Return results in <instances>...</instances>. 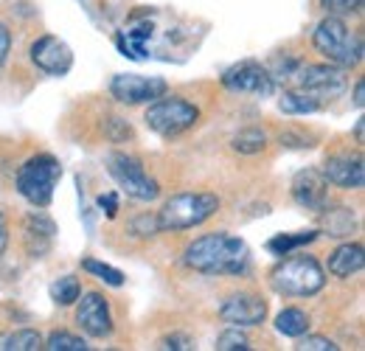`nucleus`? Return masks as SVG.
Here are the masks:
<instances>
[{"label":"nucleus","mask_w":365,"mask_h":351,"mask_svg":"<svg viewBox=\"0 0 365 351\" xmlns=\"http://www.w3.org/2000/svg\"><path fill=\"white\" fill-rule=\"evenodd\" d=\"M160 349L188 351V349H194V343H191V337H188V335H169V337H163V340H160Z\"/></svg>","instance_id":"7c9ffc66"},{"label":"nucleus","mask_w":365,"mask_h":351,"mask_svg":"<svg viewBox=\"0 0 365 351\" xmlns=\"http://www.w3.org/2000/svg\"><path fill=\"white\" fill-rule=\"evenodd\" d=\"M292 200L307 211H323L329 203V180L320 169H304L292 177Z\"/></svg>","instance_id":"4468645a"},{"label":"nucleus","mask_w":365,"mask_h":351,"mask_svg":"<svg viewBox=\"0 0 365 351\" xmlns=\"http://www.w3.org/2000/svg\"><path fill=\"white\" fill-rule=\"evenodd\" d=\"M166 79L160 76H138V73H118L110 82L113 98H118L121 104H152L155 98L166 96Z\"/></svg>","instance_id":"1a4fd4ad"},{"label":"nucleus","mask_w":365,"mask_h":351,"mask_svg":"<svg viewBox=\"0 0 365 351\" xmlns=\"http://www.w3.org/2000/svg\"><path fill=\"white\" fill-rule=\"evenodd\" d=\"M222 85L233 93H250V96H270L275 88V79L270 76L267 68L256 65V62H242L236 68L225 71Z\"/></svg>","instance_id":"f8f14e48"},{"label":"nucleus","mask_w":365,"mask_h":351,"mask_svg":"<svg viewBox=\"0 0 365 351\" xmlns=\"http://www.w3.org/2000/svg\"><path fill=\"white\" fill-rule=\"evenodd\" d=\"M354 214L349 211V208H323V230H326V236H331V239H343V236H351V230H354Z\"/></svg>","instance_id":"a211bd4d"},{"label":"nucleus","mask_w":365,"mask_h":351,"mask_svg":"<svg viewBox=\"0 0 365 351\" xmlns=\"http://www.w3.org/2000/svg\"><path fill=\"white\" fill-rule=\"evenodd\" d=\"M9 48H11V34H9V29L0 23V65L6 62V56H9Z\"/></svg>","instance_id":"473e14b6"},{"label":"nucleus","mask_w":365,"mask_h":351,"mask_svg":"<svg viewBox=\"0 0 365 351\" xmlns=\"http://www.w3.org/2000/svg\"><path fill=\"white\" fill-rule=\"evenodd\" d=\"M323 177L337 188H363L365 163L360 155H331L323 166Z\"/></svg>","instance_id":"2eb2a0df"},{"label":"nucleus","mask_w":365,"mask_h":351,"mask_svg":"<svg viewBox=\"0 0 365 351\" xmlns=\"http://www.w3.org/2000/svg\"><path fill=\"white\" fill-rule=\"evenodd\" d=\"M292 79H295L298 90H304L315 98H337L349 85L346 71L331 62L329 65H298Z\"/></svg>","instance_id":"6e6552de"},{"label":"nucleus","mask_w":365,"mask_h":351,"mask_svg":"<svg viewBox=\"0 0 365 351\" xmlns=\"http://www.w3.org/2000/svg\"><path fill=\"white\" fill-rule=\"evenodd\" d=\"M53 236H56V225L53 220L43 214V211H31L26 222H23V242H26V250L31 259H43L51 245H53Z\"/></svg>","instance_id":"dca6fc26"},{"label":"nucleus","mask_w":365,"mask_h":351,"mask_svg":"<svg viewBox=\"0 0 365 351\" xmlns=\"http://www.w3.org/2000/svg\"><path fill=\"white\" fill-rule=\"evenodd\" d=\"M182 262L188 270L202 273V275H239L247 270L250 250L239 236L208 233V236L194 239L185 248Z\"/></svg>","instance_id":"f257e3e1"},{"label":"nucleus","mask_w":365,"mask_h":351,"mask_svg":"<svg viewBox=\"0 0 365 351\" xmlns=\"http://www.w3.org/2000/svg\"><path fill=\"white\" fill-rule=\"evenodd\" d=\"M79 295H82V284L76 275H62L51 284V301L56 307H71L79 301Z\"/></svg>","instance_id":"4be33fe9"},{"label":"nucleus","mask_w":365,"mask_h":351,"mask_svg":"<svg viewBox=\"0 0 365 351\" xmlns=\"http://www.w3.org/2000/svg\"><path fill=\"white\" fill-rule=\"evenodd\" d=\"M43 349L48 351H88V343L71 332H53L43 343Z\"/></svg>","instance_id":"a878e982"},{"label":"nucleus","mask_w":365,"mask_h":351,"mask_svg":"<svg viewBox=\"0 0 365 351\" xmlns=\"http://www.w3.org/2000/svg\"><path fill=\"white\" fill-rule=\"evenodd\" d=\"M273 290L278 295H289V298H309L318 295L326 284V273L318 264L315 256L307 253H289V259L278 262V267L270 275Z\"/></svg>","instance_id":"f03ea898"},{"label":"nucleus","mask_w":365,"mask_h":351,"mask_svg":"<svg viewBox=\"0 0 365 351\" xmlns=\"http://www.w3.org/2000/svg\"><path fill=\"white\" fill-rule=\"evenodd\" d=\"M315 236H318L315 230H307V233H278V236H273V239L267 242V250L275 253V256H289L295 248L309 245Z\"/></svg>","instance_id":"5701e85b"},{"label":"nucleus","mask_w":365,"mask_h":351,"mask_svg":"<svg viewBox=\"0 0 365 351\" xmlns=\"http://www.w3.org/2000/svg\"><path fill=\"white\" fill-rule=\"evenodd\" d=\"M107 172L118 183V188H121L127 197L138 200V203H152V200H158V194H160L158 180L146 175L143 166H140V161L130 158L127 152H113V155L107 158Z\"/></svg>","instance_id":"0eeeda50"},{"label":"nucleus","mask_w":365,"mask_h":351,"mask_svg":"<svg viewBox=\"0 0 365 351\" xmlns=\"http://www.w3.org/2000/svg\"><path fill=\"white\" fill-rule=\"evenodd\" d=\"M233 349H245V351L250 349V343H247V337L239 332V326H233L225 335L217 337V351H233Z\"/></svg>","instance_id":"bb28decb"},{"label":"nucleus","mask_w":365,"mask_h":351,"mask_svg":"<svg viewBox=\"0 0 365 351\" xmlns=\"http://www.w3.org/2000/svg\"><path fill=\"white\" fill-rule=\"evenodd\" d=\"M130 230L135 236H155V233H160V225H158V217L140 214V217H135V220L130 222Z\"/></svg>","instance_id":"c756f323"},{"label":"nucleus","mask_w":365,"mask_h":351,"mask_svg":"<svg viewBox=\"0 0 365 351\" xmlns=\"http://www.w3.org/2000/svg\"><path fill=\"white\" fill-rule=\"evenodd\" d=\"M354 104H357V107H363L365 104V85L363 82H357V88H354Z\"/></svg>","instance_id":"f704fd0d"},{"label":"nucleus","mask_w":365,"mask_h":351,"mask_svg":"<svg viewBox=\"0 0 365 351\" xmlns=\"http://www.w3.org/2000/svg\"><path fill=\"white\" fill-rule=\"evenodd\" d=\"M298 351H337L340 346H334V340L323 337V335H301L298 340Z\"/></svg>","instance_id":"cd10ccee"},{"label":"nucleus","mask_w":365,"mask_h":351,"mask_svg":"<svg viewBox=\"0 0 365 351\" xmlns=\"http://www.w3.org/2000/svg\"><path fill=\"white\" fill-rule=\"evenodd\" d=\"M278 107H281V113H287V116H309V113H318L320 101L315 96L304 93V90H287V93L281 96Z\"/></svg>","instance_id":"6ab92c4d"},{"label":"nucleus","mask_w":365,"mask_h":351,"mask_svg":"<svg viewBox=\"0 0 365 351\" xmlns=\"http://www.w3.org/2000/svg\"><path fill=\"white\" fill-rule=\"evenodd\" d=\"M31 62L51 76H65L73 68V51L68 48V43H62L59 37L46 34L37 43L31 45Z\"/></svg>","instance_id":"9b49d317"},{"label":"nucleus","mask_w":365,"mask_h":351,"mask_svg":"<svg viewBox=\"0 0 365 351\" xmlns=\"http://www.w3.org/2000/svg\"><path fill=\"white\" fill-rule=\"evenodd\" d=\"M6 248H9V222L0 214V256L6 253Z\"/></svg>","instance_id":"72a5a7b5"},{"label":"nucleus","mask_w":365,"mask_h":351,"mask_svg":"<svg viewBox=\"0 0 365 351\" xmlns=\"http://www.w3.org/2000/svg\"><path fill=\"white\" fill-rule=\"evenodd\" d=\"M146 127L163 138H175V135H182L188 132L197 121H200V110L185 101V98H178V96H160L149 104L146 110Z\"/></svg>","instance_id":"423d86ee"},{"label":"nucleus","mask_w":365,"mask_h":351,"mask_svg":"<svg viewBox=\"0 0 365 351\" xmlns=\"http://www.w3.org/2000/svg\"><path fill=\"white\" fill-rule=\"evenodd\" d=\"M79 307H76V323L82 326L85 335H91L96 340L113 335V315H110V304L104 301L101 292H85L79 295Z\"/></svg>","instance_id":"9d476101"},{"label":"nucleus","mask_w":365,"mask_h":351,"mask_svg":"<svg viewBox=\"0 0 365 351\" xmlns=\"http://www.w3.org/2000/svg\"><path fill=\"white\" fill-rule=\"evenodd\" d=\"M357 141H360V143H363V118H360V121H357Z\"/></svg>","instance_id":"c9c22d12"},{"label":"nucleus","mask_w":365,"mask_h":351,"mask_svg":"<svg viewBox=\"0 0 365 351\" xmlns=\"http://www.w3.org/2000/svg\"><path fill=\"white\" fill-rule=\"evenodd\" d=\"M220 317L230 326H259L267 317V301L253 295V292H239L230 295L228 301L220 307Z\"/></svg>","instance_id":"ddd939ff"},{"label":"nucleus","mask_w":365,"mask_h":351,"mask_svg":"<svg viewBox=\"0 0 365 351\" xmlns=\"http://www.w3.org/2000/svg\"><path fill=\"white\" fill-rule=\"evenodd\" d=\"M220 211V197L208 191H182L163 203L158 211V225L160 230H188L197 228L205 220H211Z\"/></svg>","instance_id":"7ed1b4c3"},{"label":"nucleus","mask_w":365,"mask_h":351,"mask_svg":"<svg viewBox=\"0 0 365 351\" xmlns=\"http://www.w3.org/2000/svg\"><path fill=\"white\" fill-rule=\"evenodd\" d=\"M82 267H85L91 275H96L98 281H104L107 287H124V273L115 270V267H110V264L98 262V259H85Z\"/></svg>","instance_id":"393cba45"},{"label":"nucleus","mask_w":365,"mask_h":351,"mask_svg":"<svg viewBox=\"0 0 365 351\" xmlns=\"http://www.w3.org/2000/svg\"><path fill=\"white\" fill-rule=\"evenodd\" d=\"M98 205L107 211L110 220L118 214V197H115V194H101V197H98Z\"/></svg>","instance_id":"2f4dec72"},{"label":"nucleus","mask_w":365,"mask_h":351,"mask_svg":"<svg viewBox=\"0 0 365 351\" xmlns=\"http://www.w3.org/2000/svg\"><path fill=\"white\" fill-rule=\"evenodd\" d=\"M315 48H318L320 54L331 62V65H337V68H357L360 65V59H363V40H360V34H354L349 26H346V20L343 17H334V14H329L323 23H318V29H315Z\"/></svg>","instance_id":"20e7f679"},{"label":"nucleus","mask_w":365,"mask_h":351,"mask_svg":"<svg viewBox=\"0 0 365 351\" xmlns=\"http://www.w3.org/2000/svg\"><path fill=\"white\" fill-rule=\"evenodd\" d=\"M62 177V166L53 155H34L17 172V191L34 205L46 208L53 200V188Z\"/></svg>","instance_id":"39448f33"},{"label":"nucleus","mask_w":365,"mask_h":351,"mask_svg":"<svg viewBox=\"0 0 365 351\" xmlns=\"http://www.w3.org/2000/svg\"><path fill=\"white\" fill-rule=\"evenodd\" d=\"M43 349V337L34 329H14L0 335V351H37Z\"/></svg>","instance_id":"aec40b11"},{"label":"nucleus","mask_w":365,"mask_h":351,"mask_svg":"<svg viewBox=\"0 0 365 351\" xmlns=\"http://www.w3.org/2000/svg\"><path fill=\"white\" fill-rule=\"evenodd\" d=\"M275 329L281 335H287V337H301V335L309 332V315L304 309H284L275 317Z\"/></svg>","instance_id":"412c9836"},{"label":"nucleus","mask_w":365,"mask_h":351,"mask_svg":"<svg viewBox=\"0 0 365 351\" xmlns=\"http://www.w3.org/2000/svg\"><path fill=\"white\" fill-rule=\"evenodd\" d=\"M365 264V253H363V245H357V242H346V245H340L331 256H329V273L334 275V278H349V275H354V273H360Z\"/></svg>","instance_id":"f3484780"},{"label":"nucleus","mask_w":365,"mask_h":351,"mask_svg":"<svg viewBox=\"0 0 365 351\" xmlns=\"http://www.w3.org/2000/svg\"><path fill=\"white\" fill-rule=\"evenodd\" d=\"M230 146L239 152V155H256L267 146V135L262 130H242L239 135H233Z\"/></svg>","instance_id":"b1692460"},{"label":"nucleus","mask_w":365,"mask_h":351,"mask_svg":"<svg viewBox=\"0 0 365 351\" xmlns=\"http://www.w3.org/2000/svg\"><path fill=\"white\" fill-rule=\"evenodd\" d=\"M320 6L326 9V14H334V17H343V14H351V11H360L363 0H320Z\"/></svg>","instance_id":"c85d7f7f"}]
</instances>
